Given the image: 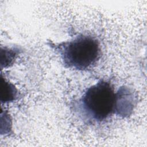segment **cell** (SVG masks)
<instances>
[{
    "instance_id": "6da1fadb",
    "label": "cell",
    "mask_w": 147,
    "mask_h": 147,
    "mask_svg": "<svg viewBox=\"0 0 147 147\" xmlns=\"http://www.w3.org/2000/svg\"><path fill=\"white\" fill-rule=\"evenodd\" d=\"M117 101V92L110 82L100 80L88 87L72 107L84 122L100 123L116 114Z\"/></svg>"
},
{
    "instance_id": "7a4b0ae2",
    "label": "cell",
    "mask_w": 147,
    "mask_h": 147,
    "mask_svg": "<svg viewBox=\"0 0 147 147\" xmlns=\"http://www.w3.org/2000/svg\"><path fill=\"white\" fill-rule=\"evenodd\" d=\"M50 46L59 55L67 68L85 71L93 67L100 56V46L96 37L87 34H79L67 41Z\"/></svg>"
},
{
    "instance_id": "3957f363",
    "label": "cell",
    "mask_w": 147,
    "mask_h": 147,
    "mask_svg": "<svg viewBox=\"0 0 147 147\" xmlns=\"http://www.w3.org/2000/svg\"><path fill=\"white\" fill-rule=\"evenodd\" d=\"M137 96L133 90L121 87L117 91L116 115L122 118L130 116L137 103Z\"/></svg>"
}]
</instances>
